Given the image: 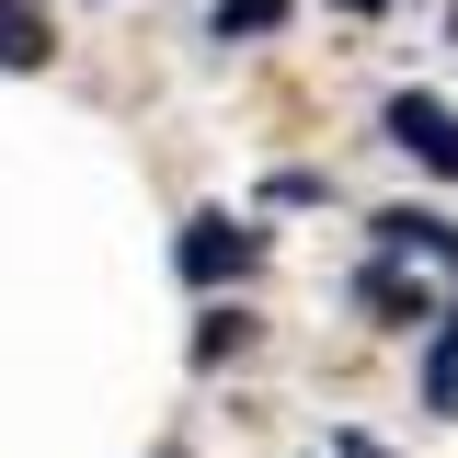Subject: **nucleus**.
Returning a JSON list of instances; mask_svg holds the SVG:
<instances>
[{"instance_id": "7ed1b4c3", "label": "nucleus", "mask_w": 458, "mask_h": 458, "mask_svg": "<svg viewBox=\"0 0 458 458\" xmlns=\"http://www.w3.org/2000/svg\"><path fill=\"white\" fill-rule=\"evenodd\" d=\"M378 252H390V264H436V276L458 286V218H436V207H390V218H378Z\"/></svg>"}, {"instance_id": "39448f33", "label": "nucleus", "mask_w": 458, "mask_h": 458, "mask_svg": "<svg viewBox=\"0 0 458 458\" xmlns=\"http://www.w3.org/2000/svg\"><path fill=\"white\" fill-rule=\"evenodd\" d=\"M424 401H436V412H458V310L436 321V344H424Z\"/></svg>"}, {"instance_id": "20e7f679", "label": "nucleus", "mask_w": 458, "mask_h": 458, "mask_svg": "<svg viewBox=\"0 0 458 458\" xmlns=\"http://www.w3.org/2000/svg\"><path fill=\"white\" fill-rule=\"evenodd\" d=\"M47 12H35V0H0V69H47Z\"/></svg>"}, {"instance_id": "0eeeda50", "label": "nucleus", "mask_w": 458, "mask_h": 458, "mask_svg": "<svg viewBox=\"0 0 458 458\" xmlns=\"http://www.w3.org/2000/svg\"><path fill=\"white\" fill-rule=\"evenodd\" d=\"M344 12H390V0H344Z\"/></svg>"}, {"instance_id": "f257e3e1", "label": "nucleus", "mask_w": 458, "mask_h": 458, "mask_svg": "<svg viewBox=\"0 0 458 458\" xmlns=\"http://www.w3.org/2000/svg\"><path fill=\"white\" fill-rule=\"evenodd\" d=\"M252 252H264V241H252V218L207 207V218H183V252H172V264H183V286H218V276H241Z\"/></svg>"}, {"instance_id": "423d86ee", "label": "nucleus", "mask_w": 458, "mask_h": 458, "mask_svg": "<svg viewBox=\"0 0 458 458\" xmlns=\"http://www.w3.org/2000/svg\"><path fill=\"white\" fill-rule=\"evenodd\" d=\"M286 12H298V0H207L218 35H286Z\"/></svg>"}, {"instance_id": "f03ea898", "label": "nucleus", "mask_w": 458, "mask_h": 458, "mask_svg": "<svg viewBox=\"0 0 458 458\" xmlns=\"http://www.w3.org/2000/svg\"><path fill=\"white\" fill-rule=\"evenodd\" d=\"M378 126H390V149H412L424 172H447V183H458V114L436 104V92H390Z\"/></svg>"}]
</instances>
